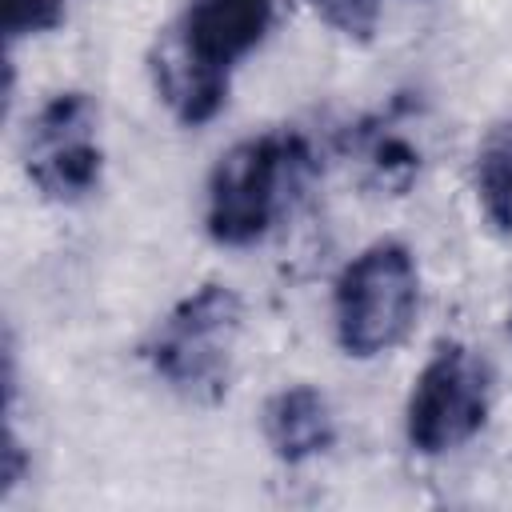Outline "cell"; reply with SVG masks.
Listing matches in <instances>:
<instances>
[{"instance_id": "8fae6325", "label": "cell", "mask_w": 512, "mask_h": 512, "mask_svg": "<svg viewBox=\"0 0 512 512\" xmlns=\"http://www.w3.org/2000/svg\"><path fill=\"white\" fill-rule=\"evenodd\" d=\"M304 4L348 40H372L380 24V0H304Z\"/></svg>"}, {"instance_id": "277c9868", "label": "cell", "mask_w": 512, "mask_h": 512, "mask_svg": "<svg viewBox=\"0 0 512 512\" xmlns=\"http://www.w3.org/2000/svg\"><path fill=\"white\" fill-rule=\"evenodd\" d=\"M492 412V368L488 360L460 344L444 340L424 360L404 404V436L420 456H444L464 448Z\"/></svg>"}, {"instance_id": "ba28073f", "label": "cell", "mask_w": 512, "mask_h": 512, "mask_svg": "<svg viewBox=\"0 0 512 512\" xmlns=\"http://www.w3.org/2000/svg\"><path fill=\"white\" fill-rule=\"evenodd\" d=\"M260 428H264L272 456L284 464H308L336 444L332 404L312 384H288V388L272 392L264 400Z\"/></svg>"}, {"instance_id": "7a4b0ae2", "label": "cell", "mask_w": 512, "mask_h": 512, "mask_svg": "<svg viewBox=\"0 0 512 512\" xmlns=\"http://www.w3.org/2000/svg\"><path fill=\"white\" fill-rule=\"evenodd\" d=\"M420 316V268L408 244L376 240L356 252L336 276L332 292V328L336 344L372 360L408 340Z\"/></svg>"}, {"instance_id": "30bf717a", "label": "cell", "mask_w": 512, "mask_h": 512, "mask_svg": "<svg viewBox=\"0 0 512 512\" xmlns=\"http://www.w3.org/2000/svg\"><path fill=\"white\" fill-rule=\"evenodd\" d=\"M360 160H364L368 180L396 196L408 192V184L420 172V152L412 148L408 136H400L392 128H368L360 136Z\"/></svg>"}, {"instance_id": "8992f818", "label": "cell", "mask_w": 512, "mask_h": 512, "mask_svg": "<svg viewBox=\"0 0 512 512\" xmlns=\"http://www.w3.org/2000/svg\"><path fill=\"white\" fill-rule=\"evenodd\" d=\"M148 76H152V88L164 100V108L188 128L216 120V112L228 100V84H232V72L200 60L172 32V24L156 36V44L148 52Z\"/></svg>"}, {"instance_id": "7c38bea8", "label": "cell", "mask_w": 512, "mask_h": 512, "mask_svg": "<svg viewBox=\"0 0 512 512\" xmlns=\"http://www.w3.org/2000/svg\"><path fill=\"white\" fill-rule=\"evenodd\" d=\"M68 16V0H8V40H24V36H44L56 32Z\"/></svg>"}, {"instance_id": "5b68a950", "label": "cell", "mask_w": 512, "mask_h": 512, "mask_svg": "<svg viewBox=\"0 0 512 512\" xmlns=\"http://www.w3.org/2000/svg\"><path fill=\"white\" fill-rule=\"evenodd\" d=\"M24 172L44 200L76 204L100 188V112L88 92H56L28 124Z\"/></svg>"}, {"instance_id": "52a82bcc", "label": "cell", "mask_w": 512, "mask_h": 512, "mask_svg": "<svg viewBox=\"0 0 512 512\" xmlns=\"http://www.w3.org/2000/svg\"><path fill=\"white\" fill-rule=\"evenodd\" d=\"M276 0H188L172 32L208 64L236 68L272 28Z\"/></svg>"}, {"instance_id": "6da1fadb", "label": "cell", "mask_w": 512, "mask_h": 512, "mask_svg": "<svg viewBox=\"0 0 512 512\" xmlns=\"http://www.w3.org/2000/svg\"><path fill=\"white\" fill-rule=\"evenodd\" d=\"M316 156L300 132L276 128L232 144L212 176L204 196V228L220 248H248L264 240L276 220L288 212L292 196L312 176Z\"/></svg>"}, {"instance_id": "3957f363", "label": "cell", "mask_w": 512, "mask_h": 512, "mask_svg": "<svg viewBox=\"0 0 512 512\" xmlns=\"http://www.w3.org/2000/svg\"><path fill=\"white\" fill-rule=\"evenodd\" d=\"M240 328L244 300L228 284H200L156 324L144 356L172 392L196 404H216L232 380Z\"/></svg>"}, {"instance_id": "9c48e42d", "label": "cell", "mask_w": 512, "mask_h": 512, "mask_svg": "<svg viewBox=\"0 0 512 512\" xmlns=\"http://www.w3.org/2000/svg\"><path fill=\"white\" fill-rule=\"evenodd\" d=\"M472 180L484 216L500 232H512V120L488 128V136L476 148Z\"/></svg>"}]
</instances>
